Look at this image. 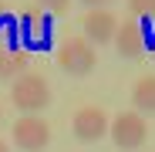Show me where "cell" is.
Wrapping results in <instances>:
<instances>
[{
  "mask_svg": "<svg viewBox=\"0 0 155 152\" xmlns=\"http://www.w3.org/2000/svg\"><path fill=\"white\" fill-rule=\"evenodd\" d=\"M115 51L121 58H128V61H135V58H142L145 54V31H142V20H135V17H128V20H121L118 24V34H115Z\"/></svg>",
  "mask_w": 155,
  "mask_h": 152,
  "instance_id": "7",
  "label": "cell"
},
{
  "mask_svg": "<svg viewBox=\"0 0 155 152\" xmlns=\"http://www.w3.org/2000/svg\"><path fill=\"white\" fill-rule=\"evenodd\" d=\"M132 101H135V112L138 115H155V74H145V78L135 81Z\"/></svg>",
  "mask_w": 155,
  "mask_h": 152,
  "instance_id": "10",
  "label": "cell"
},
{
  "mask_svg": "<svg viewBox=\"0 0 155 152\" xmlns=\"http://www.w3.org/2000/svg\"><path fill=\"white\" fill-rule=\"evenodd\" d=\"M20 37L31 51H47L51 47V14L27 10V17L20 20Z\"/></svg>",
  "mask_w": 155,
  "mask_h": 152,
  "instance_id": "8",
  "label": "cell"
},
{
  "mask_svg": "<svg viewBox=\"0 0 155 152\" xmlns=\"http://www.w3.org/2000/svg\"><path fill=\"white\" fill-rule=\"evenodd\" d=\"M81 4H84L88 10H108V4H111V0H81Z\"/></svg>",
  "mask_w": 155,
  "mask_h": 152,
  "instance_id": "13",
  "label": "cell"
},
{
  "mask_svg": "<svg viewBox=\"0 0 155 152\" xmlns=\"http://www.w3.org/2000/svg\"><path fill=\"white\" fill-rule=\"evenodd\" d=\"M10 101H14V108L24 112V115H37L51 105V85L47 78H41V74L27 71V74H20V78L14 81L10 88Z\"/></svg>",
  "mask_w": 155,
  "mask_h": 152,
  "instance_id": "1",
  "label": "cell"
},
{
  "mask_svg": "<svg viewBox=\"0 0 155 152\" xmlns=\"http://www.w3.org/2000/svg\"><path fill=\"white\" fill-rule=\"evenodd\" d=\"M128 10L135 20H155V0H128Z\"/></svg>",
  "mask_w": 155,
  "mask_h": 152,
  "instance_id": "11",
  "label": "cell"
},
{
  "mask_svg": "<svg viewBox=\"0 0 155 152\" xmlns=\"http://www.w3.org/2000/svg\"><path fill=\"white\" fill-rule=\"evenodd\" d=\"M0 152H10V149H7V142H0Z\"/></svg>",
  "mask_w": 155,
  "mask_h": 152,
  "instance_id": "14",
  "label": "cell"
},
{
  "mask_svg": "<svg viewBox=\"0 0 155 152\" xmlns=\"http://www.w3.org/2000/svg\"><path fill=\"white\" fill-rule=\"evenodd\" d=\"M98 64V51L84 41V37H68L61 47H58V68L71 78H84L91 74Z\"/></svg>",
  "mask_w": 155,
  "mask_h": 152,
  "instance_id": "2",
  "label": "cell"
},
{
  "mask_svg": "<svg viewBox=\"0 0 155 152\" xmlns=\"http://www.w3.org/2000/svg\"><path fill=\"white\" fill-rule=\"evenodd\" d=\"M0 122H4V112H0Z\"/></svg>",
  "mask_w": 155,
  "mask_h": 152,
  "instance_id": "15",
  "label": "cell"
},
{
  "mask_svg": "<svg viewBox=\"0 0 155 152\" xmlns=\"http://www.w3.org/2000/svg\"><path fill=\"white\" fill-rule=\"evenodd\" d=\"M37 4H41V7L47 10V14H64L71 0H37Z\"/></svg>",
  "mask_w": 155,
  "mask_h": 152,
  "instance_id": "12",
  "label": "cell"
},
{
  "mask_svg": "<svg viewBox=\"0 0 155 152\" xmlns=\"http://www.w3.org/2000/svg\"><path fill=\"white\" fill-rule=\"evenodd\" d=\"M115 149H125V152H135L145 145L148 139V122L138 115V112H118L111 118V129H108Z\"/></svg>",
  "mask_w": 155,
  "mask_h": 152,
  "instance_id": "3",
  "label": "cell"
},
{
  "mask_svg": "<svg viewBox=\"0 0 155 152\" xmlns=\"http://www.w3.org/2000/svg\"><path fill=\"white\" fill-rule=\"evenodd\" d=\"M10 139H14V145L20 152H44L47 142H51V125L41 115H24V118L14 122Z\"/></svg>",
  "mask_w": 155,
  "mask_h": 152,
  "instance_id": "4",
  "label": "cell"
},
{
  "mask_svg": "<svg viewBox=\"0 0 155 152\" xmlns=\"http://www.w3.org/2000/svg\"><path fill=\"white\" fill-rule=\"evenodd\" d=\"M111 129V118L101 112L98 105H84V108H78L74 118H71V132L78 142H101L108 135Z\"/></svg>",
  "mask_w": 155,
  "mask_h": 152,
  "instance_id": "5",
  "label": "cell"
},
{
  "mask_svg": "<svg viewBox=\"0 0 155 152\" xmlns=\"http://www.w3.org/2000/svg\"><path fill=\"white\" fill-rule=\"evenodd\" d=\"M81 27H84V41L94 47L101 44H115V34H118V20L111 10H88L84 20H81Z\"/></svg>",
  "mask_w": 155,
  "mask_h": 152,
  "instance_id": "6",
  "label": "cell"
},
{
  "mask_svg": "<svg viewBox=\"0 0 155 152\" xmlns=\"http://www.w3.org/2000/svg\"><path fill=\"white\" fill-rule=\"evenodd\" d=\"M27 64H31V58L24 47H4L0 51V78L4 81H17L20 74H27Z\"/></svg>",
  "mask_w": 155,
  "mask_h": 152,
  "instance_id": "9",
  "label": "cell"
}]
</instances>
